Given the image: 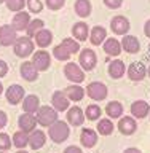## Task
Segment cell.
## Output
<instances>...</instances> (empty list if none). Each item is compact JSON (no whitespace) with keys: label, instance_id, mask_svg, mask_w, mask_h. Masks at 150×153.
Instances as JSON below:
<instances>
[{"label":"cell","instance_id":"17","mask_svg":"<svg viewBox=\"0 0 150 153\" xmlns=\"http://www.w3.org/2000/svg\"><path fill=\"white\" fill-rule=\"evenodd\" d=\"M80 142L85 148H93L98 143V131L90 128H83L80 134Z\"/></svg>","mask_w":150,"mask_h":153},{"label":"cell","instance_id":"26","mask_svg":"<svg viewBox=\"0 0 150 153\" xmlns=\"http://www.w3.org/2000/svg\"><path fill=\"white\" fill-rule=\"evenodd\" d=\"M122 50H123L122 43H120L117 38H105V42H104V51H105V54L117 57V56H120Z\"/></svg>","mask_w":150,"mask_h":153},{"label":"cell","instance_id":"21","mask_svg":"<svg viewBox=\"0 0 150 153\" xmlns=\"http://www.w3.org/2000/svg\"><path fill=\"white\" fill-rule=\"evenodd\" d=\"M122 43V48L126 53H129V54H136V53H139V50H141V43H139V40L134 35H123V40L120 42Z\"/></svg>","mask_w":150,"mask_h":153},{"label":"cell","instance_id":"15","mask_svg":"<svg viewBox=\"0 0 150 153\" xmlns=\"http://www.w3.org/2000/svg\"><path fill=\"white\" fill-rule=\"evenodd\" d=\"M85 121V112L81 110L78 105H74V107H69L67 110V123L72 124V126H81Z\"/></svg>","mask_w":150,"mask_h":153},{"label":"cell","instance_id":"25","mask_svg":"<svg viewBox=\"0 0 150 153\" xmlns=\"http://www.w3.org/2000/svg\"><path fill=\"white\" fill-rule=\"evenodd\" d=\"M34 38H35V43H37L38 48H46V46H50L51 42H53V32L43 27L42 30H38L35 35H34Z\"/></svg>","mask_w":150,"mask_h":153},{"label":"cell","instance_id":"52","mask_svg":"<svg viewBox=\"0 0 150 153\" xmlns=\"http://www.w3.org/2000/svg\"><path fill=\"white\" fill-rule=\"evenodd\" d=\"M0 153H7V152H2V150H0Z\"/></svg>","mask_w":150,"mask_h":153},{"label":"cell","instance_id":"44","mask_svg":"<svg viewBox=\"0 0 150 153\" xmlns=\"http://www.w3.org/2000/svg\"><path fill=\"white\" fill-rule=\"evenodd\" d=\"M64 153H81V148L80 147H75V145H70V147H67Z\"/></svg>","mask_w":150,"mask_h":153},{"label":"cell","instance_id":"53","mask_svg":"<svg viewBox=\"0 0 150 153\" xmlns=\"http://www.w3.org/2000/svg\"><path fill=\"white\" fill-rule=\"evenodd\" d=\"M149 117H150V113H149Z\"/></svg>","mask_w":150,"mask_h":153},{"label":"cell","instance_id":"20","mask_svg":"<svg viewBox=\"0 0 150 153\" xmlns=\"http://www.w3.org/2000/svg\"><path fill=\"white\" fill-rule=\"evenodd\" d=\"M46 143V134L40 131V129H34V131L29 134V147L32 150H38Z\"/></svg>","mask_w":150,"mask_h":153},{"label":"cell","instance_id":"3","mask_svg":"<svg viewBox=\"0 0 150 153\" xmlns=\"http://www.w3.org/2000/svg\"><path fill=\"white\" fill-rule=\"evenodd\" d=\"M14 54L18 57H29L34 54V42L31 40V37H18L16 42L13 45Z\"/></svg>","mask_w":150,"mask_h":153},{"label":"cell","instance_id":"48","mask_svg":"<svg viewBox=\"0 0 150 153\" xmlns=\"http://www.w3.org/2000/svg\"><path fill=\"white\" fill-rule=\"evenodd\" d=\"M16 153H27V152H26V150H24V148H22V150H18Z\"/></svg>","mask_w":150,"mask_h":153},{"label":"cell","instance_id":"8","mask_svg":"<svg viewBox=\"0 0 150 153\" xmlns=\"http://www.w3.org/2000/svg\"><path fill=\"white\" fill-rule=\"evenodd\" d=\"M5 97L10 105H16L22 102V99L26 97V91L21 85H10V88L5 91Z\"/></svg>","mask_w":150,"mask_h":153},{"label":"cell","instance_id":"45","mask_svg":"<svg viewBox=\"0 0 150 153\" xmlns=\"http://www.w3.org/2000/svg\"><path fill=\"white\" fill-rule=\"evenodd\" d=\"M144 33H146V35L150 38V19L146 22V26H144Z\"/></svg>","mask_w":150,"mask_h":153},{"label":"cell","instance_id":"40","mask_svg":"<svg viewBox=\"0 0 150 153\" xmlns=\"http://www.w3.org/2000/svg\"><path fill=\"white\" fill-rule=\"evenodd\" d=\"M45 3H46V7L50 10L57 11V10H61L66 5V0H45Z\"/></svg>","mask_w":150,"mask_h":153},{"label":"cell","instance_id":"13","mask_svg":"<svg viewBox=\"0 0 150 153\" xmlns=\"http://www.w3.org/2000/svg\"><path fill=\"white\" fill-rule=\"evenodd\" d=\"M118 131L123 134V136H131V134L136 132L137 129V123L134 117H122L118 121Z\"/></svg>","mask_w":150,"mask_h":153},{"label":"cell","instance_id":"46","mask_svg":"<svg viewBox=\"0 0 150 153\" xmlns=\"http://www.w3.org/2000/svg\"><path fill=\"white\" fill-rule=\"evenodd\" d=\"M123 153H142V152L139 150V148H126Z\"/></svg>","mask_w":150,"mask_h":153},{"label":"cell","instance_id":"16","mask_svg":"<svg viewBox=\"0 0 150 153\" xmlns=\"http://www.w3.org/2000/svg\"><path fill=\"white\" fill-rule=\"evenodd\" d=\"M51 104H53V108L54 110L64 112V110H69L70 100L67 99V96L62 93V91H54V93H53V97H51Z\"/></svg>","mask_w":150,"mask_h":153},{"label":"cell","instance_id":"34","mask_svg":"<svg viewBox=\"0 0 150 153\" xmlns=\"http://www.w3.org/2000/svg\"><path fill=\"white\" fill-rule=\"evenodd\" d=\"M45 27V22L42 21V19H32L31 22H29V26L26 29L27 32V37H34L38 30H42V29Z\"/></svg>","mask_w":150,"mask_h":153},{"label":"cell","instance_id":"18","mask_svg":"<svg viewBox=\"0 0 150 153\" xmlns=\"http://www.w3.org/2000/svg\"><path fill=\"white\" fill-rule=\"evenodd\" d=\"M29 22H31V13H26V11H22V10H21V11H18L16 14H14L11 26L14 27V30H16V32H22V30H26V29H27Z\"/></svg>","mask_w":150,"mask_h":153},{"label":"cell","instance_id":"4","mask_svg":"<svg viewBox=\"0 0 150 153\" xmlns=\"http://www.w3.org/2000/svg\"><path fill=\"white\" fill-rule=\"evenodd\" d=\"M78 64L85 72H91L98 64V56L93 50L90 48H85V50L80 51V57H78Z\"/></svg>","mask_w":150,"mask_h":153},{"label":"cell","instance_id":"6","mask_svg":"<svg viewBox=\"0 0 150 153\" xmlns=\"http://www.w3.org/2000/svg\"><path fill=\"white\" fill-rule=\"evenodd\" d=\"M64 75L67 80H70L72 83L78 85L81 81L85 80V70L81 69L78 64H75V62H69V64H66L64 67Z\"/></svg>","mask_w":150,"mask_h":153},{"label":"cell","instance_id":"37","mask_svg":"<svg viewBox=\"0 0 150 153\" xmlns=\"http://www.w3.org/2000/svg\"><path fill=\"white\" fill-rule=\"evenodd\" d=\"M5 5H7V8L10 11H21L24 8V5H26V0H5Z\"/></svg>","mask_w":150,"mask_h":153},{"label":"cell","instance_id":"23","mask_svg":"<svg viewBox=\"0 0 150 153\" xmlns=\"http://www.w3.org/2000/svg\"><path fill=\"white\" fill-rule=\"evenodd\" d=\"M105 38H107V30L102 27V26H96L90 30V42L91 45L94 46H99L101 43L105 42Z\"/></svg>","mask_w":150,"mask_h":153},{"label":"cell","instance_id":"41","mask_svg":"<svg viewBox=\"0 0 150 153\" xmlns=\"http://www.w3.org/2000/svg\"><path fill=\"white\" fill-rule=\"evenodd\" d=\"M104 5L110 10H117L123 5V0H104Z\"/></svg>","mask_w":150,"mask_h":153},{"label":"cell","instance_id":"32","mask_svg":"<svg viewBox=\"0 0 150 153\" xmlns=\"http://www.w3.org/2000/svg\"><path fill=\"white\" fill-rule=\"evenodd\" d=\"M98 134H101V136H110V134L113 132V123L110 118H101L98 121Z\"/></svg>","mask_w":150,"mask_h":153},{"label":"cell","instance_id":"51","mask_svg":"<svg viewBox=\"0 0 150 153\" xmlns=\"http://www.w3.org/2000/svg\"><path fill=\"white\" fill-rule=\"evenodd\" d=\"M149 54H150V43H149Z\"/></svg>","mask_w":150,"mask_h":153},{"label":"cell","instance_id":"29","mask_svg":"<svg viewBox=\"0 0 150 153\" xmlns=\"http://www.w3.org/2000/svg\"><path fill=\"white\" fill-rule=\"evenodd\" d=\"M72 35H74V38H75V40H78V42L88 40V35H90L88 24H85V22H75L74 27H72Z\"/></svg>","mask_w":150,"mask_h":153},{"label":"cell","instance_id":"1","mask_svg":"<svg viewBox=\"0 0 150 153\" xmlns=\"http://www.w3.org/2000/svg\"><path fill=\"white\" fill-rule=\"evenodd\" d=\"M69 136H70V128L66 121L57 120V121H54L50 128H48V137H50L54 143L66 142L67 139H69Z\"/></svg>","mask_w":150,"mask_h":153},{"label":"cell","instance_id":"38","mask_svg":"<svg viewBox=\"0 0 150 153\" xmlns=\"http://www.w3.org/2000/svg\"><path fill=\"white\" fill-rule=\"evenodd\" d=\"M26 5L31 13H42V10H43L42 0H26Z\"/></svg>","mask_w":150,"mask_h":153},{"label":"cell","instance_id":"27","mask_svg":"<svg viewBox=\"0 0 150 153\" xmlns=\"http://www.w3.org/2000/svg\"><path fill=\"white\" fill-rule=\"evenodd\" d=\"M64 94L67 96V99L69 100H74V102H78V100H81L85 97V89L81 88L80 85H70L67 86V88L64 89Z\"/></svg>","mask_w":150,"mask_h":153},{"label":"cell","instance_id":"5","mask_svg":"<svg viewBox=\"0 0 150 153\" xmlns=\"http://www.w3.org/2000/svg\"><path fill=\"white\" fill-rule=\"evenodd\" d=\"M85 93L93 100H104L109 94V89H107V86L104 83H101V81H93V83L88 85V88L85 89Z\"/></svg>","mask_w":150,"mask_h":153},{"label":"cell","instance_id":"43","mask_svg":"<svg viewBox=\"0 0 150 153\" xmlns=\"http://www.w3.org/2000/svg\"><path fill=\"white\" fill-rule=\"evenodd\" d=\"M7 123H8V117H7V113H5L3 110H0V129H3L5 126H7Z\"/></svg>","mask_w":150,"mask_h":153},{"label":"cell","instance_id":"49","mask_svg":"<svg viewBox=\"0 0 150 153\" xmlns=\"http://www.w3.org/2000/svg\"><path fill=\"white\" fill-rule=\"evenodd\" d=\"M147 75H149V78H150V67L147 69Z\"/></svg>","mask_w":150,"mask_h":153},{"label":"cell","instance_id":"39","mask_svg":"<svg viewBox=\"0 0 150 153\" xmlns=\"http://www.w3.org/2000/svg\"><path fill=\"white\" fill-rule=\"evenodd\" d=\"M11 137L8 136V134H5V132H0V150L2 152H7L10 147H11Z\"/></svg>","mask_w":150,"mask_h":153},{"label":"cell","instance_id":"24","mask_svg":"<svg viewBox=\"0 0 150 153\" xmlns=\"http://www.w3.org/2000/svg\"><path fill=\"white\" fill-rule=\"evenodd\" d=\"M107 72H109V75L112 76L113 80H118V78H122V76L125 75V72H126V65H125L123 61L115 59V61H112L109 64Z\"/></svg>","mask_w":150,"mask_h":153},{"label":"cell","instance_id":"19","mask_svg":"<svg viewBox=\"0 0 150 153\" xmlns=\"http://www.w3.org/2000/svg\"><path fill=\"white\" fill-rule=\"evenodd\" d=\"M131 115L136 120H142V118H146L149 117V113H150V105L146 102V100H136V102H133L131 104Z\"/></svg>","mask_w":150,"mask_h":153},{"label":"cell","instance_id":"47","mask_svg":"<svg viewBox=\"0 0 150 153\" xmlns=\"http://www.w3.org/2000/svg\"><path fill=\"white\" fill-rule=\"evenodd\" d=\"M2 93H3V85H2V81H0V96H2Z\"/></svg>","mask_w":150,"mask_h":153},{"label":"cell","instance_id":"2","mask_svg":"<svg viewBox=\"0 0 150 153\" xmlns=\"http://www.w3.org/2000/svg\"><path fill=\"white\" fill-rule=\"evenodd\" d=\"M37 123L40 126H45V128H50L54 121H57V110H54L50 105H43L37 110Z\"/></svg>","mask_w":150,"mask_h":153},{"label":"cell","instance_id":"14","mask_svg":"<svg viewBox=\"0 0 150 153\" xmlns=\"http://www.w3.org/2000/svg\"><path fill=\"white\" fill-rule=\"evenodd\" d=\"M19 74H21V78H24L26 81H35L38 78V70L32 64V61H24L19 67Z\"/></svg>","mask_w":150,"mask_h":153},{"label":"cell","instance_id":"30","mask_svg":"<svg viewBox=\"0 0 150 153\" xmlns=\"http://www.w3.org/2000/svg\"><path fill=\"white\" fill-rule=\"evenodd\" d=\"M91 2L90 0H77L75 5H74V10L75 13L78 14L80 18H88L91 14Z\"/></svg>","mask_w":150,"mask_h":153},{"label":"cell","instance_id":"28","mask_svg":"<svg viewBox=\"0 0 150 153\" xmlns=\"http://www.w3.org/2000/svg\"><path fill=\"white\" fill-rule=\"evenodd\" d=\"M105 115L110 120H120L123 115V105L118 102V100H112L105 105Z\"/></svg>","mask_w":150,"mask_h":153},{"label":"cell","instance_id":"42","mask_svg":"<svg viewBox=\"0 0 150 153\" xmlns=\"http://www.w3.org/2000/svg\"><path fill=\"white\" fill-rule=\"evenodd\" d=\"M8 74V64L3 59H0V78H3Z\"/></svg>","mask_w":150,"mask_h":153},{"label":"cell","instance_id":"9","mask_svg":"<svg viewBox=\"0 0 150 153\" xmlns=\"http://www.w3.org/2000/svg\"><path fill=\"white\" fill-rule=\"evenodd\" d=\"M110 29H112V32L115 35H126L129 32V19L122 16V14H118V16H113L112 21H110Z\"/></svg>","mask_w":150,"mask_h":153},{"label":"cell","instance_id":"35","mask_svg":"<svg viewBox=\"0 0 150 153\" xmlns=\"http://www.w3.org/2000/svg\"><path fill=\"white\" fill-rule=\"evenodd\" d=\"M61 45L64 46L70 54H75V53L80 51V43H78V40H75V38H64Z\"/></svg>","mask_w":150,"mask_h":153},{"label":"cell","instance_id":"12","mask_svg":"<svg viewBox=\"0 0 150 153\" xmlns=\"http://www.w3.org/2000/svg\"><path fill=\"white\" fill-rule=\"evenodd\" d=\"M146 75H147V69L142 62L136 61L128 67V78L131 81H142L146 78Z\"/></svg>","mask_w":150,"mask_h":153},{"label":"cell","instance_id":"50","mask_svg":"<svg viewBox=\"0 0 150 153\" xmlns=\"http://www.w3.org/2000/svg\"><path fill=\"white\" fill-rule=\"evenodd\" d=\"M2 3H5V0H0V5H2Z\"/></svg>","mask_w":150,"mask_h":153},{"label":"cell","instance_id":"11","mask_svg":"<svg viewBox=\"0 0 150 153\" xmlns=\"http://www.w3.org/2000/svg\"><path fill=\"white\" fill-rule=\"evenodd\" d=\"M35 126H37V118H35L34 113H26L24 112L21 117L18 118V128L24 132L31 134L34 129H35Z\"/></svg>","mask_w":150,"mask_h":153},{"label":"cell","instance_id":"36","mask_svg":"<svg viewBox=\"0 0 150 153\" xmlns=\"http://www.w3.org/2000/svg\"><path fill=\"white\" fill-rule=\"evenodd\" d=\"M53 56H54L57 61H69L72 54L62 45H56L54 50H53Z\"/></svg>","mask_w":150,"mask_h":153},{"label":"cell","instance_id":"31","mask_svg":"<svg viewBox=\"0 0 150 153\" xmlns=\"http://www.w3.org/2000/svg\"><path fill=\"white\" fill-rule=\"evenodd\" d=\"M13 145L16 147V148H19V150H22V148H26L27 145H29V134L27 132H24V131H16L13 134Z\"/></svg>","mask_w":150,"mask_h":153},{"label":"cell","instance_id":"33","mask_svg":"<svg viewBox=\"0 0 150 153\" xmlns=\"http://www.w3.org/2000/svg\"><path fill=\"white\" fill-rule=\"evenodd\" d=\"M102 115V110H101L99 105L96 104H90L88 107L85 108V118H88L90 121H98Z\"/></svg>","mask_w":150,"mask_h":153},{"label":"cell","instance_id":"7","mask_svg":"<svg viewBox=\"0 0 150 153\" xmlns=\"http://www.w3.org/2000/svg\"><path fill=\"white\" fill-rule=\"evenodd\" d=\"M32 64L37 67V70L38 72H45L50 69V65H51V56H50V53L48 51H34V54H32Z\"/></svg>","mask_w":150,"mask_h":153},{"label":"cell","instance_id":"10","mask_svg":"<svg viewBox=\"0 0 150 153\" xmlns=\"http://www.w3.org/2000/svg\"><path fill=\"white\" fill-rule=\"evenodd\" d=\"M16 30H14L13 26L10 24H5V26H0V46H11L16 42Z\"/></svg>","mask_w":150,"mask_h":153},{"label":"cell","instance_id":"22","mask_svg":"<svg viewBox=\"0 0 150 153\" xmlns=\"http://www.w3.org/2000/svg\"><path fill=\"white\" fill-rule=\"evenodd\" d=\"M40 108V99L35 94H29L22 99V112L26 113H37V110Z\"/></svg>","mask_w":150,"mask_h":153}]
</instances>
